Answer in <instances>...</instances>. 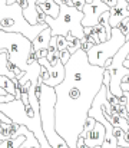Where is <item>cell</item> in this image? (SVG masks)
Masks as SVG:
<instances>
[{
  "label": "cell",
  "mask_w": 129,
  "mask_h": 148,
  "mask_svg": "<svg viewBox=\"0 0 129 148\" xmlns=\"http://www.w3.org/2000/svg\"><path fill=\"white\" fill-rule=\"evenodd\" d=\"M65 79L55 88L56 131L70 148H78L87 114L103 86L105 68L89 63L87 53L79 49L65 65Z\"/></svg>",
  "instance_id": "1"
},
{
  "label": "cell",
  "mask_w": 129,
  "mask_h": 148,
  "mask_svg": "<svg viewBox=\"0 0 129 148\" xmlns=\"http://www.w3.org/2000/svg\"><path fill=\"white\" fill-rule=\"evenodd\" d=\"M47 23H39L36 26L29 25L23 16L22 7L16 3L13 6L7 4V0H0V30L9 33H22L29 40H35L38 35L47 29Z\"/></svg>",
  "instance_id": "2"
},
{
  "label": "cell",
  "mask_w": 129,
  "mask_h": 148,
  "mask_svg": "<svg viewBox=\"0 0 129 148\" xmlns=\"http://www.w3.org/2000/svg\"><path fill=\"white\" fill-rule=\"evenodd\" d=\"M60 6V13L57 19L46 17V23L52 30V36H63L66 38L69 33H72L78 39H85V32H83V12H79L75 7H69L63 4L62 0H55Z\"/></svg>",
  "instance_id": "3"
},
{
  "label": "cell",
  "mask_w": 129,
  "mask_h": 148,
  "mask_svg": "<svg viewBox=\"0 0 129 148\" xmlns=\"http://www.w3.org/2000/svg\"><path fill=\"white\" fill-rule=\"evenodd\" d=\"M55 103H56L55 88H50L43 84L42 95H40V118H42L43 134L52 148H70L56 131Z\"/></svg>",
  "instance_id": "4"
},
{
  "label": "cell",
  "mask_w": 129,
  "mask_h": 148,
  "mask_svg": "<svg viewBox=\"0 0 129 148\" xmlns=\"http://www.w3.org/2000/svg\"><path fill=\"white\" fill-rule=\"evenodd\" d=\"M32 48V40L25 35L0 30V49L6 50L9 53V60L17 65L23 72H27L29 69V55Z\"/></svg>",
  "instance_id": "5"
},
{
  "label": "cell",
  "mask_w": 129,
  "mask_h": 148,
  "mask_svg": "<svg viewBox=\"0 0 129 148\" xmlns=\"http://www.w3.org/2000/svg\"><path fill=\"white\" fill-rule=\"evenodd\" d=\"M125 43H126V36L118 27L112 29V36H111L109 40L93 46L92 49L87 52L89 63L93 65V66L109 69L113 56L121 50V48Z\"/></svg>",
  "instance_id": "6"
},
{
  "label": "cell",
  "mask_w": 129,
  "mask_h": 148,
  "mask_svg": "<svg viewBox=\"0 0 129 148\" xmlns=\"http://www.w3.org/2000/svg\"><path fill=\"white\" fill-rule=\"evenodd\" d=\"M111 9L102 0H93L92 3H86L83 7V27H95L99 25V19L103 13L109 12Z\"/></svg>",
  "instance_id": "7"
},
{
  "label": "cell",
  "mask_w": 129,
  "mask_h": 148,
  "mask_svg": "<svg viewBox=\"0 0 129 148\" xmlns=\"http://www.w3.org/2000/svg\"><path fill=\"white\" fill-rule=\"evenodd\" d=\"M38 62H39V65H40V66H44V68L49 71V75H50V76H49V79L43 82L44 85H47V86H50V88H56L57 85H60V84L63 82L65 75H66V71H65V65L62 63V60H60V59L57 60V63H56L55 66H52V65L47 62V59H46V58L39 59Z\"/></svg>",
  "instance_id": "8"
},
{
  "label": "cell",
  "mask_w": 129,
  "mask_h": 148,
  "mask_svg": "<svg viewBox=\"0 0 129 148\" xmlns=\"http://www.w3.org/2000/svg\"><path fill=\"white\" fill-rule=\"evenodd\" d=\"M129 17V3L126 0H118L116 6L109 10V25L112 29L118 27L122 20Z\"/></svg>",
  "instance_id": "9"
},
{
  "label": "cell",
  "mask_w": 129,
  "mask_h": 148,
  "mask_svg": "<svg viewBox=\"0 0 129 148\" xmlns=\"http://www.w3.org/2000/svg\"><path fill=\"white\" fill-rule=\"evenodd\" d=\"M105 138H106V128L102 124L96 122L95 128L87 134L85 141H86V145L89 148H96V147H102L103 145Z\"/></svg>",
  "instance_id": "10"
},
{
  "label": "cell",
  "mask_w": 129,
  "mask_h": 148,
  "mask_svg": "<svg viewBox=\"0 0 129 148\" xmlns=\"http://www.w3.org/2000/svg\"><path fill=\"white\" fill-rule=\"evenodd\" d=\"M50 40H52V30H50V27H47L43 32H40L38 35V38L32 42L33 49L36 52L38 50H47L50 48Z\"/></svg>",
  "instance_id": "11"
},
{
  "label": "cell",
  "mask_w": 129,
  "mask_h": 148,
  "mask_svg": "<svg viewBox=\"0 0 129 148\" xmlns=\"http://www.w3.org/2000/svg\"><path fill=\"white\" fill-rule=\"evenodd\" d=\"M27 3H29V7L23 12V16L29 22V25L36 26V25H39V20H38V0H27Z\"/></svg>",
  "instance_id": "12"
},
{
  "label": "cell",
  "mask_w": 129,
  "mask_h": 148,
  "mask_svg": "<svg viewBox=\"0 0 129 148\" xmlns=\"http://www.w3.org/2000/svg\"><path fill=\"white\" fill-rule=\"evenodd\" d=\"M38 6L46 13L47 17H52V19H57V17H59L60 6H59L55 0H47V1H44V3H39Z\"/></svg>",
  "instance_id": "13"
},
{
  "label": "cell",
  "mask_w": 129,
  "mask_h": 148,
  "mask_svg": "<svg viewBox=\"0 0 129 148\" xmlns=\"http://www.w3.org/2000/svg\"><path fill=\"white\" fill-rule=\"evenodd\" d=\"M7 62H9V53H7L6 50L0 49V75H1V76H6V78H9V79H12V81H16L17 78L9 71Z\"/></svg>",
  "instance_id": "14"
},
{
  "label": "cell",
  "mask_w": 129,
  "mask_h": 148,
  "mask_svg": "<svg viewBox=\"0 0 129 148\" xmlns=\"http://www.w3.org/2000/svg\"><path fill=\"white\" fill-rule=\"evenodd\" d=\"M26 137H17V138H7L3 143H0V148H20L26 143Z\"/></svg>",
  "instance_id": "15"
},
{
  "label": "cell",
  "mask_w": 129,
  "mask_h": 148,
  "mask_svg": "<svg viewBox=\"0 0 129 148\" xmlns=\"http://www.w3.org/2000/svg\"><path fill=\"white\" fill-rule=\"evenodd\" d=\"M66 40H68V43H69L68 50H69V53H70V55H75L78 50L81 49V39L75 38L72 33H69V35L66 36Z\"/></svg>",
  "instance_id": "16"
},
{
  "label": "cell",
  "mask_w": 129,
  "mask_h": 148,
  "mask_svg": "<svg viewBox=\"0 0 129 148\" xmlns=\"http://www.w3.org/2000/svg\"><path fill=\"white\" fill-rule=\"evenodd\" d=\"M96 119L95 118H92V116H87V119H86V124L85 127H83V131H82V134H81V137H83V138H86L87 137V134L95 128V125H96Z\"/></svg>",
  "instance_id": "17"
},
{
  "label": "cell",
  "mask_w": 129,
  "mask_h": 148,
  "mask_svg": "<svg viewBox=\"0 0 129 148\" xmlns=\"http://www.w3.org/2000/svg\"><path fill=\"white\" fill-rule=\"evenodd\" d=\"M7 68H9V71H10V72H12L17 79H22V78L25 76V73H26V72H23L17 65H14V63H13V62H10V60L7 62Z\"/></svg>",
  "instance_id": "18"
},
{
  "label": "cell",
  "mask_w": 129,
  "mask_h": 148,
  "mask_svg": "<svg viewBox=\"0 0 129 148\" xmlns=\"http://www.w3.org/2000/svg\"><path fill=\"white\" fill-rule=\"evenodd\" d=\"M93 33L99 38L100 43H103V42L109 40V39H108V35H106V30H105L100 25H98V26H95V27H93Z\"/></svg>",
  "instance_id": "19"
},
{
  "label": "cell",
  "mask_w": 129,
  "mask_h": 148,
  "mask_svg": "<svg viewBox=\"0 0 129 148\" xmlns=\"http://www.w3.org/2000/svg\"><path fill=\"white\" fill-rule=\"evenodd\" d=\"M56 46H57V50H59V52H62V50L68 49L69 43H68L66 38H63V36H57V43H56Z\"/></svg>",
  "instance_id": "20"
},
{
  "label": "cell",
  "mask_w": 129,
  "mask_h": 148,
  "mask_svg": "<svg viewBox=\"0 0 129 148\" xmlns=\"http://www.w3.org/2000/svg\"><path fill=\"white\" fill-rule=\"evenodd\" d=\"M118 29H119V30H121V32H122V33H124V35L128 38V36H129V17L121 22V25L118 26Z\"/></svg>",
  "instance_id": "21"
},
{
  "label": "cell",
  "mask_w": 129,
  "mask_h": 148,
  "mask_svg": "<svg viewBox=\"0 0 129 148\" xmlns=\"http://www.w3.org/2000/svg\"><path fill=\"white\" fill-rule=\"evenodd\" d=\"M70 58H72V55L69 53V50L68 49L60 52V60H62V63H63V65H66V63L70 60Z\"/></svg>",
  "instance_id": "22"
},
{
  "label": "cell",
  "mask_w": 129,
  "mask_h": 148,
  "mask_svg": "<svg viewBox=\"0 0 129 148\" xmlns=\"http://www.w3.org/2000/svg\"><path fill=\"white\" fill-rule=\"evenodd\" d=\"M106 98H108L111 105H118V103H119V98H116L109 89H108V92H106Z\"/></svg>",
  "instance_id": "23"
},
{
  "label": "cell",
  "mask_w": 129,
  "mask_h": 148,
  "mask_svg": "<svg viewBox=\"0 0 129 148\" xmlns=\"http://www.w3.org/2000/svg\"><path fill=\"white\" fill-rule=\"evenodd\" d=\"M93 46H95V45L90 43V42H86V39H82V40H81V49L83 50V52H86V53L92 49Z\"/></svg>",
  "instance_id": "24"
},
{
  "label": "cell",
  "mask_w": 129,
  "mask_h": 148,
  "mask_svg": "<svg viewBox=\"0 0 129 148\" xmlns=\"http://www.w3.org/2000/svg\"><path fill=\"white\" fill-rule=\"evenodd\" d=\"M72 1H73V7H75V9H78L79 12H83L86 0H72Z\"/></svg>",
  "instance_id": "25"
},
{
  "label": "cell",
  "mask_w": 129,
  "mask_h": 148,
  "mask_svg": "<svg viewBox=\"0 0 129 148\" xmlns=\"http://www.w3.org/2000/svg\"><path fill=\"white\" fill-rule=\"evenodd\" d=\"M46 17H47V16H46V13H44L42 9L38 6V20H39V23H44Z\"/></svg>",
  "instance_id": "26"
},
{
  "label": "cell",
  "mask_w": 129,
  "mask_h": 148,
  "mask_svg": "<svg viewBox=\"0 0 129 148\" xmlns=\"http://www.w3.org/2000/svg\"><path fill=\"white\" fill-rule=\"evenodd\" d=\"M17 4L22 7V10L25 12L27 7H29V3H27V0H17Z\"/></svg>",
  "instance_id": "27"
},
{
  "label": "cell",
  "mask_w": 129,
  "mask_h": 148,
  "mask_svg": "<svg viewBox=\"0 0 129 148\" xmlns=\"http://www.w3.org/2000/svg\"><path fill=\"white\" fill-rule=\"evenodd\" d=\"M109 9H112V7H115L116 6V3H118V0H102Z\"/></svg>",
  "instance_id": "28"
},
{
  "label": "cell",
  "mask_w": 129,
  "mask_h": 148,
  "mask_svg": "<svg viewBox=\"0 0 129 148\" xmlns=\"http://www.w3.org/2000/svg\"><path fill=\"white\" fill-rule=\"evenodd\" d=\"M78 148H89L86 145V141L83 137H79V140H78Z\"/></svg>",
  "instance_id": "29"
},
{
  "label": "cell",
  "mask_w": 129,
  "mask_h": 148,
  "mask_svg": "<svg viewBox=\"0 0 129 148\" xmlns=\"http://www.w3.org/2000/svg\"><path fill=\"white\" fill-rule=\"evenodd\" d=\"M121 88H122V91H124V95L129 98V84H122Z\"/></svg>",
  "instance_id": "30"
},
{
  "label": "cell",
  "mask_w": 129,
  "mask_h": 148,
  "mask_svg": "<svg viewBox=\"0 0 129 148\" xmlns=\"http://www.w3.org/2000/svg\"><path fill=\"white\" fill-rule=\"evenodd\" d=\"M40 143V148H52L50 145H49V143H47V140L44 138V140H42V141H39Z\"/></svg>",
  "instance_id": "31"
},
{
  "label": "cell",
  "mask_w": 129,
  "mask_h": 148,
  "mask_svg": "<svg viewBox=\"0 0 129 148\" xmlns=\"http://www.w3.org/2000/svg\"><path fill=\"white\" fill-rule=\"evenodd\" d=\"M83 32H85V36H90L93 33V27H83Z\"/></svg>",
  "instance_id": "32"
},
{
  "label": "cell",
  "mask_w": 129,
  "mask_h": 148,
  "mask_svg": "<svg viewBox=\"0 0 129 148\" xmlns=\"http://www.w3.org/2000/svg\"><path fill=\"white\" fill-rule=\"evenodd\" d=\"M62 1H63V4H66L69 7H73V1L72 0H62Z\"/></svg>",
  "instance_id": "33"
},
{
  "label": "cell",
  "mask_w": 129,
  "mask_h": 148,
  "mask_svg": "<svg viewBox=\"0 0 129 148\" xmlns=\"http://www.w3.org/2000/svg\"><path fill=\"white\" fill-rule=\"evenodd\" d=\"M17 3V0H7V4L9 6H13V4H16Z\"/></svg>",
  "instance_id": "34"
},
{
  "label": "cell",
  "mask_w": 129,
  "mask_h": 148,
  "mask_svg": "<svg viewBox=\"0 0 129 148\" xmlns=\"http://www.w3.org/2000/svg\"><path fill=\"white\" fill-rule=\"evenodd\" d=\"M124 66H125V68H126V69L129 71V59H125V62H124Z\"/></svg>",
  "instance_id": "35"
},
{
  "label": "cell",
  "mask_w": 129,
  "mask_h": 148,
  "mask_svg": "<svg viewBox=\"0 0 129 148\" xmlns=\"http://www.w3.org/2000/svg\"><path fill=\"white\" fill-rule=\"evenodd\" d=\"M0 95H7V92H6V89H3L1 86H0Z\"/></svg>",
  "instance_id": "36"
},
{
  "label": "cell",
  "mask_w": 129,
  "mask_h": 148,
  "mask_svg": "<svg viewBox=\"0 0 129 148\" xmlns=\"http://www.w3.org/2000/svg\"><path fill=\"white\" fill-rule=\"evenodd\" d=\"M1 124H3V122L0 121V143H3V138H1Z\"/></svg>",
  "instance_id": "37"
},
{
  "label": "cell",
  "mask_w": 129,
  "mask_h": 148,
  "mask_svg": "<svg viewBox=\"0 0 129 148\" xmlns=\"http://www.w3.org/2000/svg\"><path fill=\"white\" fill-rule=\"evenodd\" d=\"M44 1H47V0H38V4L39 3H44Z\"/></svg>",
  "instance_id": "38"
},
{
  "label": "cell",
  "mask_w": 129,
  "mask_h": 148,
  "mask_svg": "<svg viewBox=\"0 0 129 148\" xmlns=\"http://www.w3.org/2000/svg\"><path fill=\"white\" fill-rule=\"evenodd\" d=\"M118 148H125V147H118Z\"/></svg>",
  "instance_id": "39"
},
{
  "label": "cell",
  "mask_w": 129,
  "mask_h": 148,
  "mask_svg": "<svg viewBox=\"0 0 129 148\" xmlns=\"http://www.w3.org/2000/svg\"><path fill=\"white\" fill-rule=\"evenodd\" d=\"M126 59H129V55H128V58H126Z\"/></svg>",
  "instance_id": "40"
},
{
  "label": "cell",
  "mask_w": 129,
  "mask_h": 148,
  "mask_svg": "<svg viewBox=\"0 0 129 148\" xmlns=\"http://www.w3.org/2000/svg\"><path fill=\"white\" fill-rule=\"evenodd\" d=\"M96 148H102V147H96Z\"/></svg>",
  "instance_id": "41"
},
{
  "label": "cell",
  "mask_w": 129,
  "mask_h": 148,
  "mask_svg": "<svg viewBox=\"0 0 129 148\" xmlns=\"http://www.w3.org/2000/svg\"><path fill=\"white\" fill-rule=\"evenodd\" d=\"M126 1H128V3H129V0H126Z\"/></svg>",
  "instance_id": "42"
},
{
  "label": "cell",
  "mask_w": 129,
  "mask_h": 148,
  "mask_svg": "<svg viewBox=\"0 0 129 148\" xmlns=\"http://www.w3.org/2000/svg\"><path fill=\"white\" fill-rule=\"evenodd\" d=\"M20 148H22V147H20Z\"/></svg>",
  "instance_id": "43"
}]
</instances>
